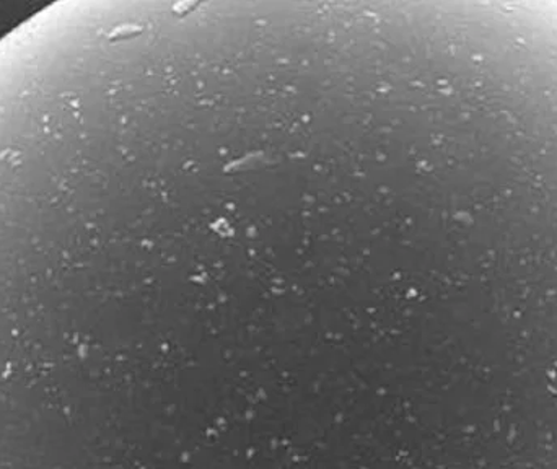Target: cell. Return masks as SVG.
<instances>
[{"mask_svg":"<svg viewBox=\"0 0 557 469\" xmlns=\"http://www.w3.org/2000/svg\"><path fill=\"white\" fill-rule=\"evenodd\" d=\"M46 5L45 0H0V42Z\"/></svg>","mask_w":557,"mask_h":469,"instance_id":"cell-1","label":"cell"}]
</instances>
